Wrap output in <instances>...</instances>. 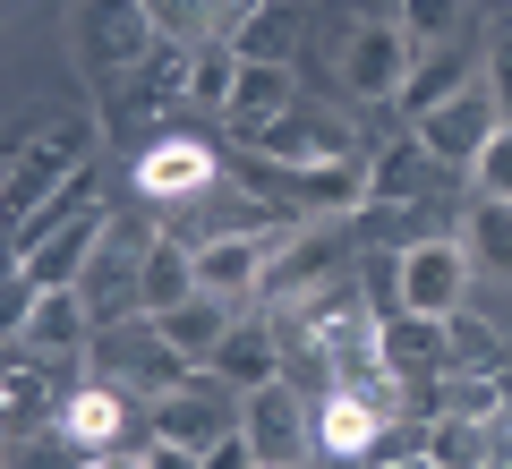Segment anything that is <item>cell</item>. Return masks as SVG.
I'll return each mask as SVG.
<instances>
[{
  "label": "cell",
  "instance_id": "6da1fadb",
  "mask_svg": "<svg viewBox=\"0 0 512 469\" xmlns=\"http://www.w3.org/2000/svg\"><path fill=\"white\" fill-rule=\"evenodd\" d=\"M86 163H94V120L86 111H69V120H52L43 137H26L18 154H9V222H26L52 197H69V188L86 180Z\"/></svg>",
  "mask_w": 512,
  "mask_h": 469
},
{
  "label": "cell",
  "instance_id": "9a60e30c",
  "mask_svg": "<svg viewBox=\"0 0 512 469\" xmlns=\"http://www.w3.org/2000/svg\"><path fill=\"white\" fill-rule=\"evenodd\" d=\"M103 239H111V214H103V205H86V214L60 222L35 256H18V273H26L35 290H77V282L94 273V256H103Z\"/></svg>",
  "mask_w": 512,
  "mask_h": 469
},
{
  "label": "cell",
  "instance_id": "5bb4252c",
  "mask_svg": "<svg viewBox=\"0 0 512 469\" xmlns=\"http://www.w3.org/2000/svg\"><path fill=\"white\" fill-rule=\"evenodd\" d=\"M94 307H86V290H43L35 307H26V325L9 333V350H26V359H43V367H60V359H77V350H94Z\"/></svg>",
  "mask_w": 512,
  "mask_h": 469
},
{
  "label": "cell",
  "instance_id": "8992f818",
  "mask_svg": "<svg viewBox=\"0 0 512 469\" xmlns=\"http://www.w3.org/2000/svg\"><path fill=\"white\" fill-rule=\"evenodd\" d=\"M154 52H163V26L146 0H86L77 9V60L94 77H137Z\"/></svg>",
  "mask_w": 512,
  "mask_h": 469
},
{
  "label": "cell",
  "instance_id": "7402d4cb",
  "mask_svg": "<svg viewBox=\"0 0 512 469\" xmlns=\"http://www.w3.org/2000/svg\"><path fill=\"white\" fill-rule=\"evenodd\" d=\"M461 248H470L478 273H495V282H512V205L478 197L470 214H461Z\"/></svg>",
  "mask_w": 512,
  "mask_h": 469
},
{
  "label": "cell",
  "instance_id": "83f0119b",
  "mask_svg": "<svg viewBox=\"0 0 512 469\" xmlns=\"http://www.w3.org/2000/svg\"><path fill=\"white\" fill-rule=\"evenodd\" d=\"M197 469H256V444H248V435L231 427V435H222L214 452H197Z\"/></svg>",
  "mask_w": 512,
  "mask_h": 469
},
{
  "label": "cell",
  "instance_id": "44dd1931",
  "mask_svg": "<svg viewBox=\"0 0 512 469\" xmlns=\"http://www.w3.org/2000/svg\"><path fill=\"white\" fill-rule=\"evenodd\" d=\"M478 69H487V60H461V52H419V69H410V86H402V120H427V111L436 103H453L461 86H478Z\"/></svg>",
  "mask_w": 512,
  "mask_h": 469
},
{
  "label": "cell",
  "instance_id": "ba28073f",
  "mask_svg": "<svg viewBox=\"0 0 512 469\" xmlns=\"http://www.w3.org/2000/svg\"><path fill=\"white\" fill-rule=\"evenodd\" d=\"M495 128H504V111H495L487 69H478V86H461L453 103H436L427 120H410V137L427 145V163H436V171H461V180H470V171H478V154L495 145Z\"/></svg>",
  "mask_w": 512,
  "mask_h": 469
},
{
  "label": "cell",
  "instance_id": "7c38bea8",
  "mask_svg": "<svg viewBox=\"0 0 512 469\" xmlns=\"http://www.w3.org/2000/svg\"><path fill=\"white\" fill-rule=\"evenodd\" d=\"M231 427H239V393L214 384V376H188L171 401H154V435L180 444V452H214Z\"/></svg>",
  "mask_w": 512,
  "mask_h": 469
},
{
  "label": "cell",
  "instance_id": "4316f807",
  "mask_svg": "<svg viewBox=\"0 0 512 469\" xmlns=\"http://www.w3.org/2000/svg\"><path fill=\"white\" fill-rule=\"evenodd\" d=\"M487 94H495V111H504V128H512V26L487 43Z\"/></svg>",
  "mask_w": 512,
  "mask_h": 469
},
{
  "label": "cell",
  "instance_id": "30bf717a",
  "mask_svg": "<svg viewBox=\"0 0 512 469\" xmlns=\"http://www.w3.org/2000/svg\"><path fill=\"white\" fill-rule=\"evenodd\" d=\"M256 180L274 188L291 214H325V222H342V214H359L367 197H376V154H359V163H316V171H282V163H256Z\"/></svg>",
  "mask_w": 512,
  "mask_h": 469
},
{
  "label": "cell",
  "instance_id": "d4e9b609",
  "mask_svg": "<svg viewBox=\"0 0 512 469\" xmlns=\"http://www.w3.org/2000/svg\"><path fill=\"white\" fill-rule=\"evenodd\" d=\"M393 18L419 52H453V35L470 26V0H393Z\"/></svg>",
  "mask_w": 512,
  "mask_h": 469
},
{
  "label": "cell",
  "instance_id": "9c48e42d",
  "mask_svg": "<svg viewBox=\"0 0 512 469\" xmlns=\"http://www.w3.org/2000/svg\"><path fill=\"white\" fill-rule=\"evenodd\" d=\"M393 410H402V376L393 384H333V393L316 401V452H325V461H367Z\"/></svg>",
  "mask_w": 512,
  "mask_h": 469
},
{
  "label": "cell",
  "instance_id": "cb8c5ba5",
  "mask_svg": "<svg viewBox=\"0 0 512 469\" xmlns=\"http://www.w3.org/2000/svg\"><path fill=\"white\" fill-rule=\"evenodd\" d=\"M487 444H495V418H470V410H444L427 427V461L436 469H487Z\"/></svg>",
  "mask_w": 512,
  "mask_h": 469
},
{
  "label": "cell",
  "instance_id": "603a6c76",
  "mask_svg": "<svg viewBox=\"0 0 512 469\" xmlns=\"http://www.w3.org/2000/svg\"><path fill=\"white\" fill-rule=\"evenodd\" d=\"M197 248H180V239H154L146 248V316H163V307L197 299Z\"/></svg>",
  "mask_w": 512,
  "mask_h": 469
},
{
  "label": "cell",
  "instance_id": "f546056e",
  "mask_svg": "<svg viewBox=\"0 0 512 469\" xmlns=\"http://www.w3.org/2000/svg\"><path fill=\"white\" fill-rule=\"evenodd\" d=\"M376 469H436L427 452H402V461H376Z\"/></svg>",
  "mask_w": 512,
  "mask_h": 469
},
{
  "label": "cell",
  "instance_id": "e0dca14e",
  "mask_svg": "<svg viewBox=\"0 0 512 469\" xmlns=\"http://www.w3.org/2000/svg\"><path fill=\"white\" fill-rule=\"evenodd\" d=\"M282 367H291L282 333L265 325V316H239V325H231V342L214 350V367H205V376H214V384H231V393L248 401V393H265V384H282Z\"/></svg>",
  "mask_w": 512,
  "mask_h": 469
},
{
  "label": "cell",
  "instance_id": "2e32d148",
  "mask_svg": "<svg viewBox=\"0 0 512 469\" xmlns=\"http://www.w3.org/2000/svg\"><path fill=\"white\" fill-rule=\"evenodd\" d=\"M128 410H137V401H128L120 384H103V376H94V384H69V393H60L52 427H60V435H69V444L94 461V452H120V435H128Z\"/></svg>",
  "mask_w": 512,
  "mask_h": 469
},
{
  "label": "cell",
  "instance_id": "277c9868",
  "mask_svg": "<svg viewBox=\"0 0 512 469\" xmlns=\"http://www.w3.org/2000/svg\"><path fill=\"white\" fill-rule=\"evenodd\" d=\"M299 248V222H256V231H214L197 239V282L214 290V299H239L248 307L256 290L274 282V265Z\"/></svg>",
  "mask_w": 512,
  "mask_h": 469
},
{
  "label": "cell",
  "instance_id": "7a4b0ae2",
  "mask_svg": "<svg viewBox=\"0 0 512 469\" xmlns=\"http://www.w3.org/2000/svg\"><path fill=\"white\" fill-rule=\"evenodd\" d=\"M94 376L120 384L128 401H146V410H154V401H171L197 367L154 333V316H128V325H103V333H94Z\"/></svg>",
  "mask_w": 512,
  "mask_h": 469
},
{
  "label": "cell",
  "instance_id": "f1b7e54d",
  "mask_svg": "<svg viewBox=\"0 0 512 469\" xmlns=\"http://www.w3.org/2000/svg\"><path fill=\"white\" fill-rule=\"evenodd\" d=\"M137 452H146V469H197V452L163 444V435H146V444H137Z\"/></svg>",
  "mask_w": 512,
  "mask_h": 469
},
{
  "label": "cell",
  "instance_id": "3957f363",
  "mask_svg": "<svg viewBox=\"0 0 512 469\" xmlns=\"http://www.w3.org/2000/svg\"><path fill=\"white\" fill-rule=\"evenodd\" d=\"M470 282H478V265H470V248H461V231L410 239V248L393 256V307H402V316H427V325H453L461 307H470Z\"/></svg>",
  "mask_w": 512,
  "mask_h": 469
},
{
  "label": "cell",
  "instance_id": "ac0fdd59",
  "mask_svg": "<svg viewBox=\"0 0 512 469\" xmlns=\"http://www.w3.org/2000/svg\"><path fill=\"white\" fill-rule=\"evenodd\" d=\"M291 111H299V77H291V60H248V69H239V94H231V111H222V120H231L239 145H256L274 120H291Z\"/></svg>",
  "mask_w": 512,
  "mask_h": 469
},
{
  "label": "cell",
  "instance_id": "52a82bcc",
  "mask_svg": "<svg viewBox=\"0 0 512 469\" xmlns=\"http://www.w3.org/2000/svg\"><path fill=\"white\" fill-rule=\"evenodd\" d=\"M239 435L256 444V469H308L316 461V401H299V384H265L239 401Z\"/></svg>",
  "mask_w": 512,
  "mask_h": 469
},
{
  "label": "cell",
  "instance_id": "8fae6325",
  "mask_svg": "<svg viewBox=\"0 0 512 469\" xmlns=\"http://www.w3.org/2000/svg\"><path fill=\"white\" fill-rule=\"evenodd\" d=\"M367 145L350 120H333V111H291V120H274L265 137H256V163H282V171H316V163H359Z\"/></svg>",
  "mask_w": 512,
  "mask_h": 469
},
{
  "label": "cell",
  "instance_id": "484cf974",
  "mask_svg": "<svg viewBox=\"0 0 512 469\" xmlns=\"http://www.w3.org/2000/svg\"><path fill=\"white\" fill-rule=\"evenodd\" d=\"M43 359H26V350H9V427L26 435V418H35V401H52V376H35Z\"/></svg>",
  "mask_w": 512,
  "mask_h": 469
},
{
  "label": "cell",
  "instance_id": "ffe728a7",
  "mask_svg": "<svg viewBox=\"0 0 512 469\" xmlns=\"http://www.w3.org/2000/svg\"><path fill=\"white\" fill-rule=\"evenodd\" d=\"M239 69H248V52H239V43H197V52H188V69H180V103H197V111H231Z\"/></svg>",
  "mask_w": 512,
  "mask_h": 469
},
{
  "label": "cell",
  "instance_id": "4fadbf2b",
  "mask_svg": "<svg viewBox=\"0 0 512 469\" xmlns=\"http://www.w3.org/2000/svg\"><path fill=\"white\" fill-rule=\"evenodd\" d=\"M128 180H137V197H146V205H205L222 171H214V154H205L197 137H163V145L137 154Z\"/></svg>",
  "mask_w": 512,
  "mask_h": 469
},
{
  "label": "cell",
  "instance_id": "5b68a950",
  "mask_svg": "<svg viewBox=\"0 0 512 469\" xmlns=\"http://www.w3.org/2000/svg\"><path fill=\"white\" fill-rule=\"evenodd\" d=\"M410 69H419V43L402 35V18H359L333 52V77H342L350 103H402Z\"/></svg>",
  "mask_w": 512,
  "mask_h": 469
},
{
  "label": "cell",
  "instance_id": "d6986e66",
  "mask_svg": "<svg viewBox=\"0 0 512 469\" xmlns=\"http://www.w3.org/2000/svg\"><path fill=\"white\" fill-rule=\"evenodd\" d=\"M239 316H248L239 299H214V290H197V299L163 307V316H154V333H163V342H171V350H180V359L205 376V367H214V350L231 342V325H239Z\"/></svg>",
  "mask_w": 512,
  "mask_h": 469
}]
</instances>
